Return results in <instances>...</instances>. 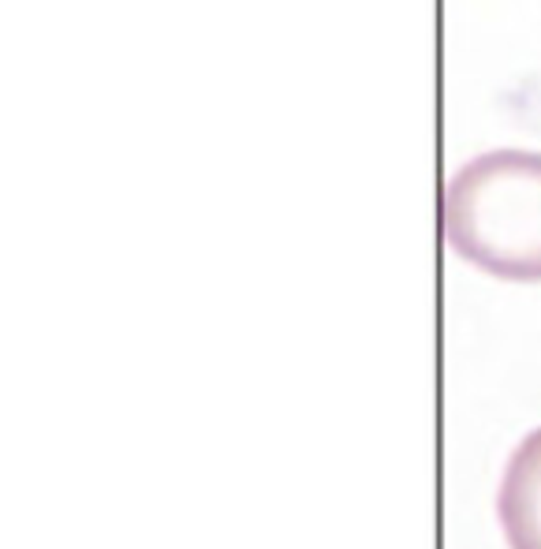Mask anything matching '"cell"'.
I'll use <instances>...</instances> for the list:
<instances>
[{"label":"cell","mask_w":541,"mask_h":549,"mask_svg":"<svg viewBox=\"0 0 541 549\" xmlns=\"http://www.w3.org/2000/svg\"><path fill=\"white\" fill-rule=\"evenodd\" d=\"M444 243L500 281H541V154L493 149L448 176Z\"/></svg>","instance_id":"6da1fadb"},{"label":"cell","mask_w":541,"mask_h":549,"mask_svg":"<svg viewBox=\"0 0 541 549\" xmlns=\"http://www.w3.org/2000/svg\"><path fill=\"white\" fill-rule=\"evenodd\" d=\"M508 549H541V426L515 445L497 493Z\"/></svg>","instance_id":"7a4b0ae2"}]
</instances>
